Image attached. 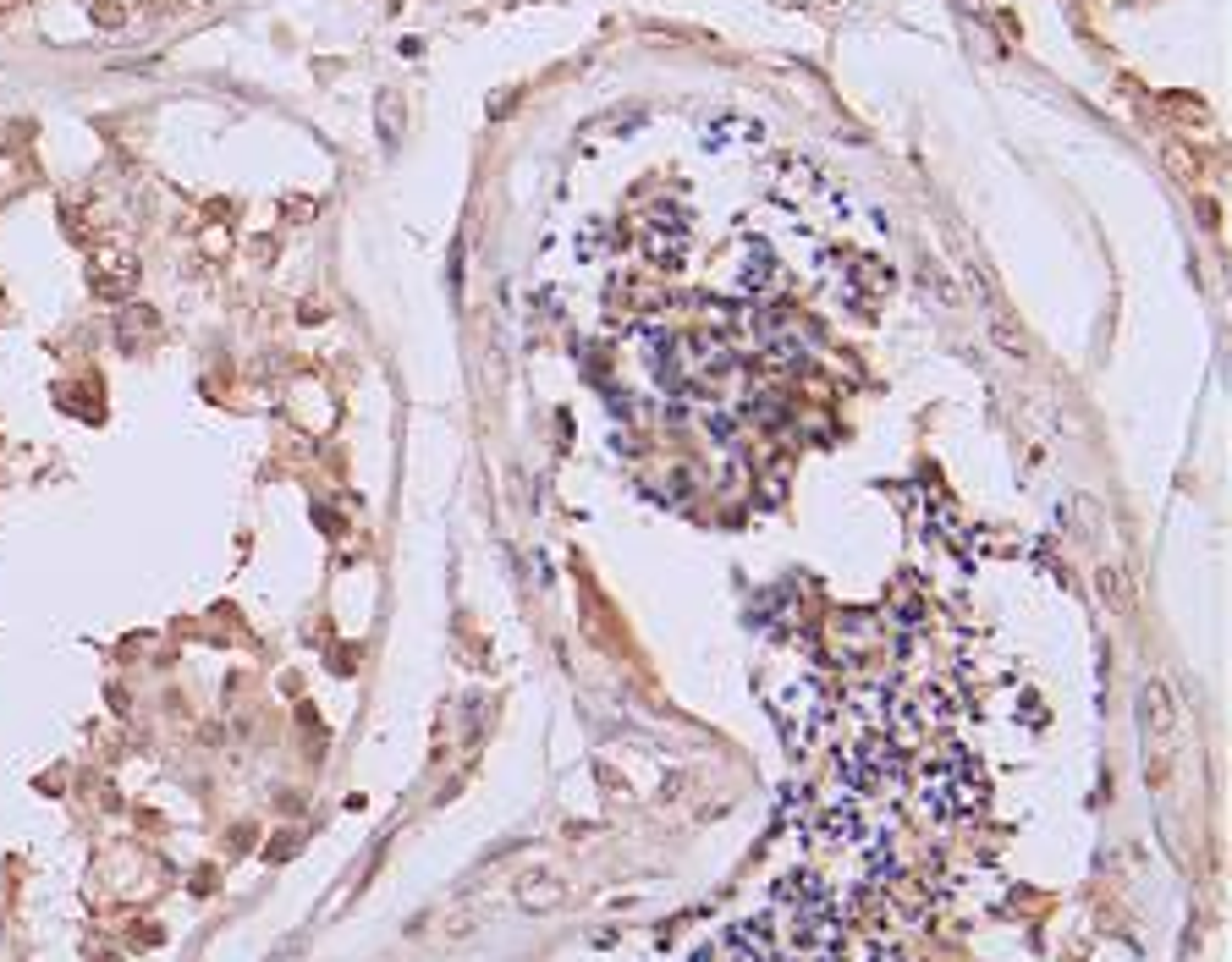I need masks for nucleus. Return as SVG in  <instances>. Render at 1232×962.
Masks as SVG:
<instances>
[{
    "instance_id": "f03ea898",
    "label": "nucleus",
    "mask_w": 1232,
    "mask_h": 962,
    "mask_svg": "<svg viewBox=\"0 0 1232 962\" xmlns=\"http://www.w3.org/2000/svg\"><path fill=\"white\" fill-rule=\"evenodd\" d=\"M374 110H380V138L396 143V132H402V104H396L391 88H380V104H374Z\"/></svg>"
},
{
    "instance_id": "f257e3e1",
    "label": "nucleus",
    "mask_w": 1232,
    "mask_h": 962,
    "mask_svg": "<svg viewBox=\"0 0 1232 962\" xmlns=\"http://www.w3.org/2000/svg\"><path fill=\"white\" fill-rule=\"evenodd\" d=\"M132 281H138V264L122 259V254H105V259L88 270V287H94V297H127Z\"/></svg>"
}]
</instances>
